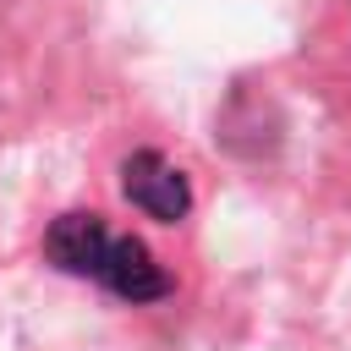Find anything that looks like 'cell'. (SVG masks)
I'll return each instance as SVG.
<instances>
[{"label": "cell", "mask_w": 351, "mask_h": 351, "mask_svg": "<svg viewBox=\"0 0 351 351\" xmlns=\"http://www.w3.org/2000/svg\"><path fill=\"white\" fill-rule=\"evenodd\" d=\"M44 258L66 274L99 280L121 302H159L170 296V274L154 263V252L137 236L110 230L99 214H60L44 230Z\"/></svg>", "instance_id": "6da1fadb"}, {"label": "cell", "mask_w": 351, "mask_h": 351, "mask_svg": "<svg viewBox=\"0 0 351 351\" xmlns=\"http://www.w3.org/2000/svg\"><path fill=\"white\" fill-rule=\"evenodd\" d=\"M121 192H126L132 208H143L148 219H165V225L186 219V208H192L186 176H181L159 148H137V154L121 165Z\"/></svg>", "instance_id": "7a4b0ae2"}]
</instances>
